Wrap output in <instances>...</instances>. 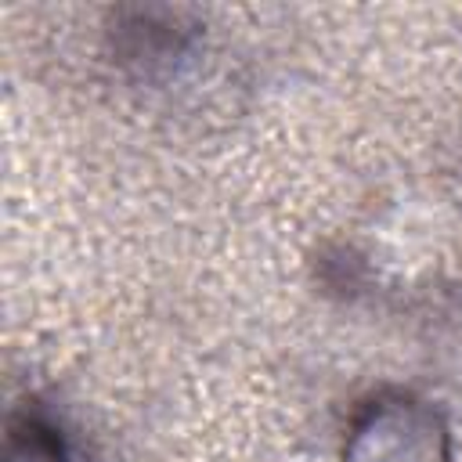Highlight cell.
I'll list each match as a JSON object with an SVG mask.
<instances>
[{
	"label": "cell",
	"mask_w": 462,
	"mask_h": 462,
	"mask_svg": "<svg viewBox=\"0 0 462 462\" xmlns=\"http://www.w3.org/2000/svg\"><path fill=\"white\" fill-rule=\"evenodd\" d=\"M451 433L444 415L404 390L368 397L343 437V462H448Z\"/></svg>",
	"instance_id": "obj_1"
},
{
	"label": "cell",
	"mask_w": 462,
	"mask_h": 462,
	"mask_svg": "<svg viewBox=\"0 0 462 462\" xmlns=\"http://www.w3.org/2000/svg\"><path fill=\"white\" fill-rule=\"evenodd\" d=\"M4 462H69L61 430L36 408L11 415L4 437Z\"/></svg>",
	"instance_id": "obj_2"
}]
</instances>
